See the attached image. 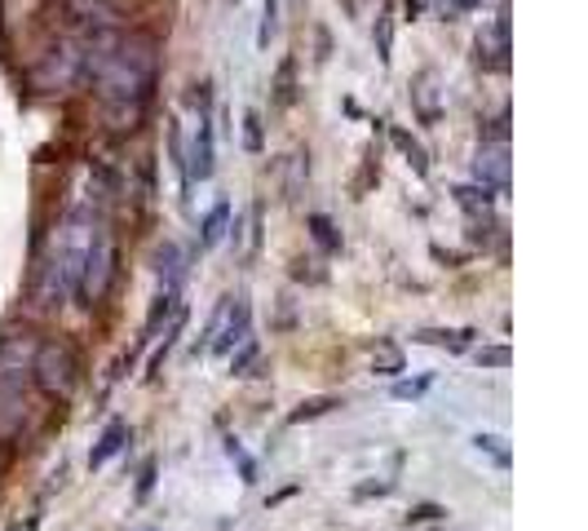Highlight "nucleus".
Listing matches in <instances>:
<instances>
[{"label": "nucleus", "instance_id": "obj_9", "mask_svg": "<svg viewBox=\"0 0 588 531\" xmlns=\"http://www.w3.org/2000/svg\"><path fill=\"white\" fill-rule=\"evenodd\" d=\"M412 341L416 346H438V350H447V355H465V350H474V341H478V328H416L412 333Z\"/></svg>", "mask_w": 588, "mask_h": 531}, {"label": "nucleus", "instance_id": "obj_11", "mask_svg": "<svg viewBox=\"0 0 588 531\" xmlns=\"http://www.w3.org/2000/svg\"><path fill=\"white\" fill-rule=\"evenodd\" d=\"M226 231H231V200H217V204L204 213V222H200V248L213 253V248L226 239Z\"/></svg>", "mask_w": 588, "mask_h": 531}, {"label": "nucleus", "instance_id": "obj_5", "mask_svg": "<svg viewBox=\"0 0 588 531\" xmlns=\"http://www.w3.org/2000/svg\"><path fill=\"white\" fill-rule=\"evenodd\" d=\"M249 333H253V306H249V297H222L213 319H209V328H204V341L195 346V355L226 359Z\"/></svg>", "mask_w": 588, "mask_h": 531}, {"label": "nucleus", "instance_id": "obj_23", "mask_svg": "<svg viewBox=\"0 0 588 531\" xmlns=\"http://www.w3.org/2000/svg\"><path fill=\"white\" fill-rule=\"evenodd\" d=\"M275 35H280V0H262V31H257V44L271 49Z\"/></svg>", "mask_w": 588, "mask_h": 531}, {"label": "nucleus", "instance_id": "obj_29", "mask_svg": "<svg viewBox=\"0 0 588 531\" xmlns=\"http://www.w3.org/2000/svg\"><path fill=\"white\" fill-rule=\"evenodd\" d=\"M151 488H155V461H146V466H142V474H138V501H146V497H151Z\"/></svg>", "mask_w": 588, "mask_h": 531}, {"label": "nucleus", "instance_id": "obj_3", "mask_svg": "<svg viewBox=\"0 0 588 531\" xmlns=\"http://www.w3.org/2000/svg\"><path fill=\"white\" fill-rule=\"evenodd\" d=\"M31 377L49 399L71 404L75 390H80V359L67 341H40V350L31 359Z\"/></svg>", "mask_w": 588, "mask_h": 531}, {"label": "nucleus", "instance_id": "obj_10", "mask_svg": "<svg viewBox=\"0 0 588 531\" xmlns=\"http://www.w3.org/2000/svg\"><path fill=\"white\" fill-rule=\"evenodd\" d=\"M478 62L491 67V71H509V27H505V18L491 31L478 35Z\"/></svg>", "mask_w": 588, "mask_h": 531}, {"label": "nucleus", "instance_id": "obj_27", "mask_svg": "<svg viewBox=\"0 0 588 531\" xmlns=\"http://www.w3.org/2000/svg\"><path fill=\"white\" fill-rule=\"evenodd\" d=\"M244 124H249V129H244L249 151H262V120H257V111H249V115H244Z\"/></svg>", "mask_w": 588, "mask_h": 531}, {"label": "nucleus", "instance_id": "obj_13", "mask_svg": "<svg viewBox=\"0 0 588 531\" xmlns=\"http://www.w3.org/2000/svg\"><path fill=\"white\" fill-rule=\"evenodd\" d=\"M182 302H178V293H169V288H160V297L151 302V310H146V324H142V337H138V346H146V341H155L160 337V328L173 319V310H178Z\"/></svg>", "mask_w": 588, "mask_h": 531}, {"label": "nucleus", "instance_id": "obj_14", "mask_svg": "<svg viewBox=\"0 0 588 531\" xmlns=\"http://www.w3.org/2000/svg\"><path fill=\"white\" fill-rule=\"evenodd\" d=\"M182 328H186V306H178V310H173V319L164 324V341L155 346V355H151V364H146V381H155V377H160V368H164V359L173 355V346H178Z\"/></svg>", "mask_w": 588, "mask_h": 531}, {"label": "nucleus", "instance_id": "obj_7", "mask_svg": "<svg viewBox=\"0 0 588 531\" xmlns=\"http://www.w3.org/2000/svg\"><path fill=\"white\" fill-rule=\"evenodd\" d=\"M217 164V137H213V120L209 111L195 120V137H191V160H186V182H209Z\"/></svg>", "mask_w": 588, "mask_h": 531}, {"label": "nucleus", "instance_id": "obj_16", "mask_svg": "<svg viewBox=\"0 0 588 531\" xmlns=\"http://www.w3.org/2000/svg\"><path fill=\"white\" fill-rule=\"evenodd\" d=\"M474 452H478V457H487L496 470H509V466H514V448H509V439H505V435H487V430H483V435H474Z\"/></svg>", "mask_w": 588, "mask_h": 531}, {"label": "nucleus", "instance_id": "obj_6", "mask_svg": "<svg viewBox=\"0 0 588 531\" xmlns=\"http://www.w3.org/2000/svg\"><path fill=\"white\" fill-rule=\"evenodd\" d=\"M474 182L487 186V191H496V195L509 191V146L505 142H487L483 137L478 160H474Z\"/></svg>", "mask_w": 588, "mask_h": 531}, {"label": "nucleus", "instance_id": "obj_18", "mask_svg": "<svg viewBox=\"0 0 588 531\" xmlns=\"http://www.w3.org/2000/svg\"><path fill=\"white\" fill-rule=\"evenodd\" d=\"M310 239H314L323 253H341V231H336L332 217H323V213H310Z\"/></svg>", "mask_w": 588, "mask_h": 531}, {"label": "nucleus", "instance_id": "obj_26", "mask_svg": "<svg viewBox=\"0 0 588 531\" xmlns=\"http://www.w3.org/2000/svg\"><path fill=\"white\" fill-rule=\"evenodd\" d=\"M293 98H296L293 93V58H288V62L280 67V80H275V102H280V106H288Z\"/></svg>", "mask_w": 588, "mask_h": 531}, {"label": "nucleus", "instance_id": "obj_24", "mask_svg": "<svg viewBox=\"0 0 588 531\" xmlns=\"http://www.w3.org/2000/svg\"><path fill=\"white\" fill-rule=\"evenodd\" d=\"M474 364L478 368H509L514 364V350L509 346H478L474 350Z\"/></svg>", "mask_w": 588, "mask_h": 531}, {"label": "nucleus", "instance_id": "obj_4", "mask_svg": "<svg viewBox=\"0 0 588 531\" xmlns=\"http://www.w3.org/2000/svg\"><path fill=\"white\" fill-rule=\"evenodd\" d=\"M115 284V235L107 222L93 226V239L84 248V262H80V279H75V293L84 297V306H98Z\"/></svg>", "mask_w": 588, "mask_h": 531}, {"label": "nucleus", "instance_id": "obj_19", "mask_svg": "<svg viewBox=\"0 0 588 531\" xmlns=\"http://www.w3.org/2000/svg\"><path fill=\"white\" fill-rule=\"evenodd\" d=\"M226 461H231V466H235V470H240V479H244V483H249V488H253V483H257V461H253V457H249V448H244V443H240V439H235V435H231V439H226Z\"/></svg>", "mask_w": 588, "mask_h": 531}, {"label": "nucleus", "instance_id": "obj_1", "mask_svg": "<svg viewBox=\"0 0 588 531\" xmlns=\"http://www.w3.org/2000/svg\"><path fill=\"white\" fill-rule=\"evenodd\" d=\"M80 53H84L80 75L93 80L98 102L111 115V124L115 129H138V120L151 102L155 75H160L155 35H146V31L120 35L115 27L111 31H89V35H80Z\"/></svg>", "mask_w": 588, "mask_h": 531}, {"label": "nucleus", "instance_id": "obj_2", "mask_svg": "<svg viewBox=\"0 0 588 531\" xmlns=\"http://www.w3.org/2000/svg\"><path fill=\"white\" fill-rule=\"evenodd\" d=\"M98 222H102V217H98L89 204H80V208L62 222L53 248L44 253V262H40V270H36V302H40L44 310H62L67 297L75 293L80 262H84V248H89Z\"/></svg>", "mask_w": 588, "mask_h": 531}, {"label": "nucleus", "instance_id": "obj_22", "mask_svg": "<svg viewBox=\"0 0 588 531\" xmlns=\"http://www.w3.org/2000/svg\"><path fill=\"white\" fill-rule=\"evenodd\" d=\"M429 386H434V372H420L416 381H394V390H389V395H394L398 404H412V399H425V395H429Z\"/></svg>", "mask_w": 588, "mask_h": 531}, {"label": "nucleus", "instance_id": "obj_21", "mask_svg": "<svg viewBox=\"0 0 588 531\" xmlns=\"http://www.w3.org/2000/svg\"><path fill=\"white\" fill-rule=\"evenodd\" d=\"M394 146H398V151L407 155V164H412V169H416L420 177L429 173V160H425V146H420V142H416L412 133H403V129H394Z\"/></svg>", "mask_w": 588, "mask_h": 531}, {"label": "nucleus", "instance_id": "obj_17", "mask_svg": "<svg viewBox=\"0 0 588 531\" xmlns=\"http://www.w3.org/2000/svg\"><path fill=\"white\" fill-rule=\"evenodd\" d=\"M403 368H407V359H403V350L394 341H381L372 350V372L376 377H403Z\"/></svg>", "mask_w": 588, "mask_h": 531}, {"label": "nucleus", "instance_id": "obj_12", "mask_svg": "<svg viewBox=\"0 0 588 531\" xmlns=\"http://www.w3.org/2000/svg\"><path fill=\"white\" fill-rule=\"evenodd\" d=\"M155 275H160V288H169V293L182 288V279H186V257H182L178 244H164V248L155 253Z\"/></svg>", "mask_w": 588, "mask_h": 531}, {"label": "nucleus", "instance_id": "obj_25", "mask_svg": "<svg viewBox=\"0 0 588 531\" xmlns=\"http://www.w3.org/2000/svg\"><path fill=\"white\" fill-rule=\"evenodd\" d=\"M447 519V506H434V501H420L407 510V528H425V523H443Z\"/></svg>", "mask_w": 588, "mask_h": 531}, {"label": "nucleus", "instance_id": "obj_8", "mask_svg": "<svg viewBox=\"0 0 588 531\" xmlns=\"http://www.w3.org/2000/svg\"><path fill=\"white\" fill-rule=\"evenodd\" d=\"M129 443H133V426H129L124 417H111V421L102 426L98 443L89 448V470H102V466H107V461H115Z\"/></svg>", "mask_w": 588, "mask_h": 531}, {"label": "nucleus", "instance_id": "obj_28", "mask_svg": "<svg viewBox=\"0 0 588 531\" xmlns=\"http://www.w3.org/2000/svg\"><path fill=\"white\" fill-rule=\"evenodd\" d=\"M389 492H394V479H385V483H358V488H354L358 501H367V497H389Z\"/></svg>", "mask_w": 588, "mask_h": 531}, {"label": "nucleus", "instance_id": "obj_15", "mask_svg": "<svg viewBox=\"0 0 588 531\" xmlns=\"http://www.w3.org/2000/svg\"><path fill=\"white\" fill-rule=\"evenodd\" d=\"M336 408H345V399H341V395H314V399H301L293 412H288V426H305V421L332 417Z\"/></svg>", "mask_w": 588, "mask_h": 531}, {"label": "nucleus", "instance_id": "obj_20", "mask_svg": "<svg viewBox=\"0 0 588 531\" xmlns=\"http://www.w3.org/2000/svg\"><path fill=\"white\" fill-rule=\"evenodd\" d=\"M226 359H231V372H235V377H253V364H257V337L249 333Z\"/></svg>", "mask_w": 588, "mask_h": 531}, {"label": "nucleus", "instance_id": "obj_30", "mask_svg": "<svg viewBox=\"0 0 588 531\" xmlns=\"http://www.w3.org/2000/svg\"><path fill=\"white\" fill-rule=\"evenodd\" d=\"M483 0H443V13L447 18H460V13H469V9H478Z\"/></svg>", "mask_w": 588, "mask_h": 531}]
</instances>
